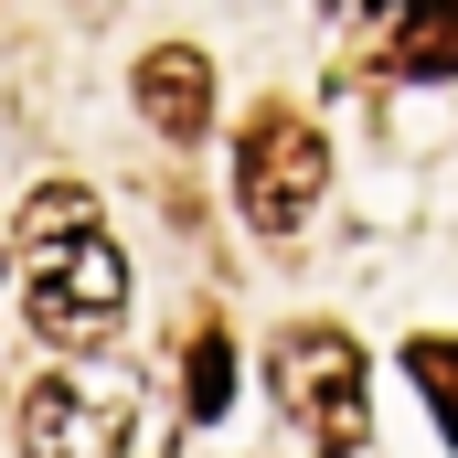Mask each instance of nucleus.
Here are the masks:
<instances>
[{"mask_svg": "<svg viewBox=\"0 0 458 458\" xmlns=\"http://www.w3.org/2000/svg\"><path fill=\"white\" fill-rule=\"evenodd\" d=\"M267 384H277V405L299 416V437H310L320 458H352V448H362L373 394H362V342H352V331H331V320L277 331V352H267Z\"/></svg>", "mask_w": 458, "mask_h": 458, "instance_id": "2", "label": "nucleus"}, {"mask_svg": "<svg viewBox=\"0 0 458 458\" xmlns=\"http://www.w3.org/2000/svg\"><path fill=\"white\" fill-rule=\"evenodd\" d=\"M139 117L182 149V139H203L214 128V64L192 54V43H149L139 54Z\"/></svg>", "mask_w": 458, "mask_h": 458, "instance_id": "5", "label": "nucleus"}, {"mask_svg": "<svg viewBox=\"0 0 458 458\" xmlns=\"http://www.w3.org/2000/svg\"><path fill=\"white\" fill-rule=\"evenodd\" d=\"M225 405H234V342L203 320L192 352H182V416H225Z\"/></svg>", "mask_w": 458, "mask_h": 458, "instance_id": "7", "label": "nucleus"}, {"mask_svg": "<svg viewBox=\"0 0 458 458\" xmlns=\"http://www.w3.org/2000/svg\"><path fill=\"white\" fill-rule=\"evenodd\" d=\"M320 192H331V139L299 107H256L245 139H234V203H245V225L256 234H299Z\"/></svg>", "mask_w": 458, "mask_h": 458, "instance_id": "3", "label": "nucleus"}, {"mask_svg": "<svg viewBox=\"0 0 458 458\" xmlns=\"http://www.w3.org/2000/svg\"><path fill=\"white\" fill-rule=\"evenodd\" d=\"M21 458H149L139 394L128 384H86V373H43L21 394Z\"/></svg>", "mask_w": 458, "mask_h": 458, "instance_id": "4", "label": "nucleus"}, {"mask_svg": "<svg viewBox=\"0 0 458 458\" xmlns=\"http://www.w3.org/2000/svg\"><path fill=\"white\" fill-rule=\"evenodd\" d=\"M405 373H416V394L437 405V427L458 437V342L448 331H416V342H405Z\"/></svg>", "mask_w": 458, "mask_h": 458, "instance_id": "8", "label": "nucleus"}, {"mask_svg": "<svg viewBox=\"0 0 458 458\" xmlns=\"http://www.w3.org/2000/svg\"><path fill=\"white\" fill-rule=\"evenodd\" d=\"M384 75H458V0L384 11Z\"/></svg>", "mask_w": 458, "mask_h": 458, "instance_id": "6", "label": "nucleus"}, {"mask_svg": "<svg viewBox=\"0 0 458 458\" xmlns=\"http://www.w3.org/2000/svg\"><path fill=\"white\" fill-rule=\"evenodd\" d=\"M11 245H21V310H32V331L54 352H107L117 320H128V256L97 225V192L86 182H43L21 203Z\"/></svg>", "mask_w": 458, "mask_h": 458, "instance_id": "1", "label": "nucleus"}]
</instances>
